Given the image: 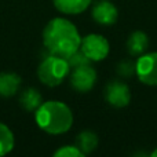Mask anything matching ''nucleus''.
I'll use <instances>...</instances> for the list:
<instances>
[{"mask_svg":"<svg viewBox=\"0 0 157 157\" xmlns=\"http://www.w3.org/2000/svg\"><path fill=\"white\" fill-rule=\"evenodd\" d=\"M80 43L77 28L62 17L52 18L43 30V44L51 55L68 59L80 48Z\"/></svg>","mask_w":157,"mask_h":157,"instance_id":"obj_1","label":"nucleus"},{"mask_svg":"<svg viewBox=\"0 0 157 157\" xmlns=\"http://www.w3.org/2000/svg\"><path fill=\"white\" fill-rule=\"evenodd\" d=\"M37 125L50 135L68 132L73 124V113L66 103L61 101H46L35 112Z\"/></svg>","mask_w":157,"mask_h":157,"instance_id":"obj_2","label":"nucleus"},{"mask_svg":"<svg viewBox=\"0 0 157 157\" xmlns=\"http://www.w3.org/2000/svg\"><path fill=\"white\" fill-rule=\"evenodd\" d=\"M71 73V66L68 59L50 54L41 61L37 68V77L44 86L57 87L65 81V78Z\"/></svg>","mask_w":157,"mask_h":157,"instance_id":"obj_3","label":"nucleus"},{"mask_svg":"<svg viewBox=\"0 0 157 157\" xmlns=\"http://www.w3.org/2000/svg\"><path fill=\"white\" fill-rule=\"evenodd\" d=\"M80 50L91 62H98V61H103L109 55L110 46H109L108 39L103 37L102 35L90 33L81 37Z\"/></svg>","mask_w":157,"mask_h":157,"instance_id":"obj_4","label":"nucleus"},{"mask_svg":"<svg viewBox=\"0 0 157 157\" xmlns=\"http://www.w3.org/2000/svg\"><path fill=\"white\" fill-rule=\"evenodd\" d=\"M135 75L146 86H157V52H145L135 62Z\"/></svg>","mask_w":157,"mask_h":157,"instance_id":"obj_5","label":"nucleus"},{"mask_svg":"<svg viewBox=\"0 0 157 157\" xmlns=\"http://www.w3.org/2000/svg\"><path fill=\"white\" fill-rule=\"evenodd\" d=\"M97 71L91 66V63L72 69L71 86L77 92H88L94 88L97 83Z\"/></svg>","mask_w":157,"mask_h":157,"instance_id":"obj_6","label":"nucleus"},{"mask_svg":"<svg viewBox=\"0 0 157 157\" xmlns=\"http://www.w3.org/2000/svg\"><path fill=\"white\" fill-rule=\"evenodd\" d=\"M105 99L113 108H124L131 101V90L124 81H109L105 87Z\"/></svg>","mask_w":157,"mask_h":157,"instance_id":"obj_7","label":"nucleus"},{"mask_svg":"<svg viewBox=\"0 0 157 157\" xmlns=\"http://www.w3.org/2000/svg\"><path fill=\"white\" fill-rule=\"evenodd\" d=\"M91 15L94 21L99 25L109 26V25L116 24L117 18H119V11L110 0H98L92 6Z\"/></svg>","mask_w":157,"mask_h":157,"instance_id":"obj_8","label":"nucleus"},{"mask_svg":"<svg viewBox=\"0 0 157 157\" xmlns=\"http://www.w3.org/2000/svg\"><path fill=\"white\" fill-rule=\"evenodd\" d=\"M43 103V95L35 87H28L19 94V105L26 112H36Z\"/></svg>","mask_w":157,"mask_h":157,"instance_id":"obj_9","label":"nucleus"},{"mask_svg":"<svg viewBox=\"0 0 157 157\" xmlns=\"http://www.w3.org/2000/svg\"><path fill=\"white\" fill-rule=\"evenodd\" d=\"M21 76L11 72L0 73V97L10 98L15 95L21 88Z\"/></svg>","mask_w":157,"mask_h":157,"instance_id":"obj_10","label":"nucleus"},{"mask_svg":"<svg viewBox=\"0 0 157 157\" xmlns=\"http://www.w3.org/2000/svg\"><path fill=\"white\" fill-rule=\"evenodd\" d=\"M147 47H149V37L146 33L141 30L132 32L127 40V50L131 57H141L146 52Z\"/></svg>","mask_w":157,"mask_h":157,"instance_id":"obj_11","label":"nucleus"},{"mask_svg":"<svg viewBox=\"0 0 157 157\" xmlns=\"http://www.w3.org/2000/svg\"><path fill=\"white\" fill-rule=\"evenodd\" d=\"M92 0H52L54 7L59 13L68 15H77L90 7Z\"/></svg>","mask_w":157,"mask_h":157,"instance_id":"obj_12","label":"nucleus"},{"mask_svg":"<svg viewBox=\"0 0 157 157\" xmlns=\"http://www.w3.org/2000/svg\"><path fill=\"white\" fill-rule=\"evenodd\" d=\"M98 144H99V138L98 135L94 132V131H81L80 134L76 136V146L83 152V155H90L92 153L95 149L98 147Z\"/></svg>","mask_w":157,"mask_h":157,"instance_id":"obj_13","label":"nucleus"},{"mask_svg":"<svg viewBox=\"0 0 157 157\" xmlns=\"http://www.w3.org/2000/svg\"><path fill=\"white\" fill-rule=\"evenodd\" d=\"M14 134L4 123L0 121V156H6L14 149Z\"/></svg>","mask_w":157,"mask_h":157,"instance_id":"obj_14","label":"nucleus"},{"mask_svg":"<svg viewBox=\"0 0 157 157\" xmlns=\"http://www.w3.org/2000/svg\"><path fill=\"white\" fill-rule=\"evenodd\" d=\"M55 157H84L83 152L76 146V145H66V146L59 147L54 152Z\"/></svg>","mask_w":157,"mask_h":157,"instance_id":"obj_15","label":"nucleus"},{"mask_svg":"<svg viewBox=\"0 0 157 157\" xmlns=\"http://www.w3.org/2000/svg\"><path fill=\"white\" fill-rule=\"evenodd\" d=\"M68 63H69V66H71V69H73V68H77V66L88 65V63H91V61H90L88 58L84 55V52L78 48L72 57L68 58Z\"/></svg>","mask_w":157,"mask_h":157,"instance_id":"obj_16","label":"nucleus"},{"mask_svg":"<svg viewBox=\"0 0 157 157\" xmlns=\"http://www.w3.org/2000/svg\"><path fill=\"white\" fill-rule=\"evenodd\" d=\"M117 73L121 77H131L132 75H135V62L132 61H121L117 65Z\"/></svg>","mask_w":157,"mask_h":157,"instance_id":"obj_17","label":"nucleus"},{"mask_svg":"<svg viewBox=\"0 0 157 157\" xmlns=\"http://www.w3.org/2000/svg\"><path fill=\"white\" fill-rule=\"evenodd\" d=\"M150 156H152V157H157V149H156V150H153V152L150 153Z\"/></svg>","mask_w":157,"mask_h":157,"instance_id":"obj_18","label":"nucleus"}]
</instances>
